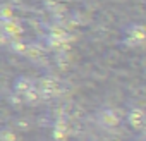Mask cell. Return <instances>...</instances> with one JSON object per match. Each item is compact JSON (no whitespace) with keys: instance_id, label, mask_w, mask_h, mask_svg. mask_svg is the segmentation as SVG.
Instances as JSON below:
<instances>
[{"instance_id":"obj_1","label":"cell","mask_w":146,"mask_h":141,"mask_svg":"<svg viewBox=\"0 0 146 141\" xmlns=\"http://www.w3.org/2000/svg\"><path fill=\"white\" fill-rule=\"evenodd\" d=\"M124 43L127 47H141L146 43V26L132 23L124 29Z\"/></svg>"},{"instance_id":"obj_2","label":"cell","mask_w":146,"mask_h":141,"mask_svg":"<svg viewBox=\"0 0 146 141\" xmlns=\"http://www.w3.org/2000/svg\"><path fill=\"white\" fill-rule=\"evenodd\" d=\"M38 88H40V93H41L43 100H50L58 93V83H57V79H53L50 76L41 78L38 81Z\"/></svg>"},{"instance_id":"obj_3","label":"cell","mask_w":146,"mask_h":141,"mask_svg":"<svg viewBox=\"0 0 146 141\" xmlns=\"http://www.w3.org/2000/svg\"><path fill=\"white\" fill-rule=\"evenodd\" d=\"M119 115H117V112L113 110V108H110V107H103L100 112H98V122L103 126V127H107V129H113V127H117L119 126Z\"/></svg>"},{"instance_id":"obj_4","label":"cell","mask_w":146,"mask_h":141,"mask_svg":"<svg viewBox=\"0 0 146 141\" xmlns=\"http://www.w3.org/2000/svg\"><path fill=\"white\" fill-rule=\"evenodd\" d=\"M35 86H36V83H35L33 79H29V78H26V76H19V78L14 81V93L24 96V95H26L29 90H33Z\"/></svg>"},{"instance_id":"obj_5","label":"cell","mask_w":146,"mask_h":141,"mask_svg":"<svg viewBox=\"0 0 146 141\" xmlns=\"http://www.w3.org/2000/svg\"><path fill=\"white\" fill-rule=\"evenodd\" d=\"M127 120H129V124L134 127V129H141L143 126H144V122H146V114H144V110L143 108H132L131 112H129V115H127Z\"/></svg>"},{"instance_id":"obj_6","label":"cell","mask_w":146,"mask_h":141,"mask_svg":"<svg viewBox=\"0 0 146 141\" xmlns=\"http://www.w3.org/2000/svg\"><path fill=\"white\" fill-rule=\"evenodd\" d=\"M2 33L7 35L12 40V38H19L23 29H21V24L16 19H11V21H2Z\"/></svg>"},{"instance_id":"obj_7","label":"cell","mask_w":146,"mask_h":141,"mask_svg":"<svg viewBox=\"0 0 146 141\" xmlns=\"http://www.w3.org/2000/svg\"><path fill=\"white\" fill-rule=\"evenodd\" d=\"M67 132H69V127H67L65 117H58L57 122H55V127H53V139L64 141L65 136H67Z\"/></svg>"},{"instance_id":"obj_8","label":"cell","mask_w":146,"mask_h":141,"mask_svg":"<svg viewBox=\"0 0 146 141\" xmlns=\"http://www.w3.org/2000/svg\"><path fill=\"white\" fill-rule=\"evenodd\" d=\"M43 53H45V50H43V47H41V45H38V43H29V45H28L26 57H28L29 60H33V62L41 60Z\"/></svg>"},{"instance_id":"obj_9","label":"cell","mask_w":146,"mask_h":141,"mask_svg":"<svg viewBox=\"0 0 146 141\" xmlns=\"http://www.w3.org/2000/svg\"><path fill=\"white\" fill-rule=\"evenodd\" d=\"M0 138H2V141H16V139H17L16 132H14L11 127H4L2 132H0Z\"/></svg>"},{"instance_id":"obj_10","label":"cell","mask_w":146,"mask_h":141,"mask_svg":"<svg viewBox=\"0 0 146 141\" xmlns=\"http://www.w3.org/2000/svg\"><path fill=\"white\" fill-rule=\"evenodd\" d=\"M0 19L2 21H11V19H14V12L9 9V5H2V12H0Z\"/></svg>"}]
</instances>
